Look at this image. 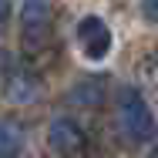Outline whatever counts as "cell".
Instances as JSON below:
<instances>
[{
    "instance_id": "obj_1",
    "label": "cell",
    "mask_w": 158,
    "mask_h": 158,
    "mask_svg": "<svg viewBox=\"0 0 158 158\" xmlns=\"http://www.w3.org/2000/svg\"><path fill=\"white\" fill-rule=\"evenodd\" d=\"M114 121L121 138L131 145H141V141H152L155 138V114L148 108V101L138 94L135 88H121L114 98Z\"/></svg>"
},
{
    "instance_id": "obj_2",
    "label": "cell",
    "mask_w": 158,
    "mask_h": 158,
    "mask_svg": "<svg viewBox=\"0 0 158 158\" xmlns=\"http://www.w3.org/2000/svg\"><path fill=\"white\" fill-rule=\"evenodd\" d=\"M51 3L47 0H24L20 7V40H24V61L34 64L47 51V37H51Z\"/></svg>"
},
{
    "instance_id": "obj_3",
    "label": "cell",
    "mask_w": 158,
    "mask_h": 158,
    "mask_svg": "<svg viewBox=\"0 0 158 158\" xmlns=\"http://www.w3.org/2000/svg\"><path fill=\"white\" fill-rule=\"evenodd\" d=\"M74 34H77V47H81V54H84L88 61H104V57L111 54V47H114V34L108 27V20L98 17V14L81 17Z\"/></svg>"
},
{
    "instance_id": "obj_4",
    "label": "cell",
    "mask_w": 158,
    "mask_h": 158,
    "mask_svg": "<svg viewBox=\"0 0 158 158\" xmlns=\"http://www.w3.org/2000/svg\"><path fill=\"white\" fill-rule=\"evenodd\" d=\"M51 148L64 158H84L88 155V131L74 118H54L51 121Z\"/></svg>"
},
{
    "instance_id": "obj_5",
    "label": "cell",
    "mask_w": 158,
    "mask_h": 158,
    "mask_svg": "<svg viewBox=\"0 0 158 158\" xmlns=\"http://www.w3.org/2000/svg\"><path fill=\"white\" fill-rule=\"evenodd\" d=\"M27 131L17 118H0V158H20Z\"/></svg>"
},
{
    "instance_id": "obj_6",
    "label": "cell",
    "mask_w": 158,
    "mask_h": 158,
    "mask_svg": "<svg viewBox=\"0 0 158 158\" xmlns=\"http://www.w3.org/2000/svg\"><path fill=\"white\" fill-rule=\"evenodd\" d=\"M101 98H104V81H101V77H88V81H81V84L71 91V104H77V108H94V104H101Z\"/></svg>"
},
{
    "instance_id": "obj_7",
    "label": "cell",
    "mask_w": 158,
    "mask_h": 158,
    "mask_svg": "<svg viewBox=\"0 0 158 158\" xmlns=\"http://www.w3.org/2000/svg\"><path fill=\"white\" fill-rule=\"evenodd\" d=\"M138 81L145 88H155L158 91V51H148L141 61H138Z\"/></svg>"
},
{
    "instance_id": "obj_8",
    "label": "cell",
    "mask_w": 158,
    "mask_h": 158,
    "mask_svg": "<svg viewBox=\"0 0 158 158\" xmlns=\"http://www.w3.org/2000/svg\"><path fill=\"white\" fill-rule=\"evenodd\" d=\"M34 91H37V81H34L31 74H14V77H7V94L14 98V101H17V98L24 101V98H31Z\"/></svg>"
},
{
    "instance_id": "obj_9",
    "label": "cell",
    "mask_w": 158,
    "mask_h": 158,
    "mask_svg": "<svg viewBox=\"0 0 158 158\" xmlns=\"http://www.w3.org/2000/svg\"><path fill=\"white\" fill-rule=\"evenodd\" d=\"M141 14L148 24H158V0H141Z\"/></svg>"
},
{
    "instance_id": "obj_10",
    "label": "cell",
    "mask_w": 158,
    "mask_h": 158,
    "mask_svg": "<svg viewBox=\"0 0 158 158\" xmlns=\"http://www.w3.org/2000/svg\"><path fill=\"white\" fill-rule=\"evenodd\" d=\"M7 24H10V0H0V34L7 31Z\"/></svg>"
},
{
    "instance_id": "obj_11",
    "label": "cell",
    "mask_w": 158,
    "mask_h": 158,
    "mask_svg": "<svg viewBox=\"0 0 158 158\" xmlns=\"http://www.w3.org/2000/svg\"><path fill=\"white\" fill-rule=\"evenodd\" d=\"M148 158H158V145H155V152H152V155H148Z\"/></svg>"
}]
</instances>
